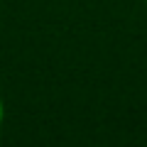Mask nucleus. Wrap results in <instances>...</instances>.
<instances>
[{"label":"nucleus","instance_id":"f257e3e1","mask_svg":"<svg viewBox=\"0 0 147 147\" xmlns=\"http://www.w3.org/2000/svg\"><path fill=\"white\" fill-rule=\"evenodd\" d=\"M3 123H5V103L0 98V127H3Z\"/></svg>","mask_w":147,"mask_h":147},{"label":"nucleus","instance_id":"f03ea898","mask_svg":"<svg viewBox=\"0 0 147 147\" xmlns=\"http://www.w3.org/2000/svg\"><path fill=\"white\" fill-rule=\"evenodd\" d=\"M145 3H147V0H145Z\"/></svg>","mask_w":147,"mask_h":147}]
</instances>
